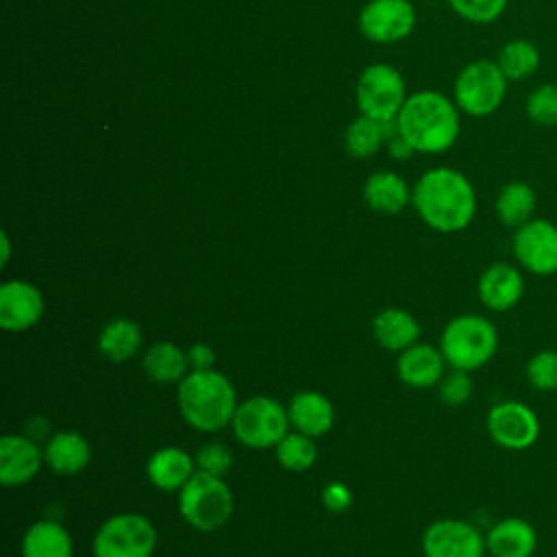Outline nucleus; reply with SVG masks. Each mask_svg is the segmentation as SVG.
I'll list each match as a JSON object with an SVG mask.
<instances>
[{
	"label": "nucleus",
	"instance_id": "nucleus-40",
	"mask_svg": "<svg viewBox=\"0 0 557 557\" xmlns=\"http://www.w3.org/2000/svg\"><path fill=\"white\" fill-rule=\"evenodd\" d=\"M555 313H557V302H555Z\"/></svg>",
	"mask_w": 557,
	"mask_h": 557
},
{
	"label": "nucleus",
	"instance_id": "nucleus-24",
	"mask_svg": "<svg viewBox=\"0 0 557 557\" xmlns=\"http://www.w3.org/2000/svg\"><path fill=\"white\" fill-rule=\"evenodd\" d=\"M141 366L146 376L159 385H174V383L178 385L191 372L187 361V350H183L181 346L168 339L150 344L144 350Z\"/></svg>",
	"mask_w": 557,
	"mask_h": 557
},
{
	"label": "nucleus",
	"instance_id": "nucleus-1",
	"mask_svg": "<svg viewBox=\"0 0 557 557\" xmlns=\"http://www.w3.org/2000/svg\"><path fill=\"white\" fill-rule=\"evenodd\" d=\"M411 205L429 228L459 233L474 220L476 191L463 172L440 165L418 178L411 189Z\"/></svg>",
	"mask_w": 557,
	"mask_h": 557
},
{
	"label": "nucleus",
	"instance_id": "nucleus-19",
	"mask_svg": "<svg viewBox=\"0 0 557 557\" xmlns=\"http://www.w3.org/2000/svg\"><path fill=\"white\" fill-rule=\"evenodd\" d=\"M289 424L311 437H322L333 429L335 407L329 396L315 389H300L287 403Z\"/></svg>",
	"mask_w": 557,
	"mask_h": 557
},
{
	"label": "nucleus",
	"instance_id": "nucleus-23",
	"mask_svg": "<svg viewBox=\"0 0 557 557\" xmlns=\"http://www.w3.org/2000/svg\"><path fill=\"white\" fill-rule=\"evenodd\" d=\"M22 557H74L70 531L50 518L28 524L20 544Z\"/></svg>",
	"mask_w": 557,
	"mask_h": 557
},
{
	"label": "nucleus",
	"instance_id": "nucleus-18",
	"mask_svg": "<svg viewBox=\"0 0 557 557\" xmlns=\"http://www.w3.org/2000/svg\"><path fill=\"white\" fill-rule=\"evenodd\" d=\"M485 548L490 557H533L537 548V531L529 520L507 516L487 529Z\"/></svg>",
	"mask_w": 557,
	"mask_h": 557
},
{
	"label": "nucleus",
	"instance_id": "nucleus-2",
	"mask_svg": "<svg viewBox=\"0 0 557 557\" xmlns=\"http://www.w3.org/2000/svg\"><path fill=\"white\" fill-rule=\"evenodd\" d=\"M459 107L453 98L424 89L407 96L403 109L396 115V131L403 135L416 152L437 154L455 146L461 133Z\"/></svg>",
	"mask_w": 557,
	"mask_h": 557
},
{
	"label": "nucleus",
	"instance_id": "nucleus-37",
	"mask_svg": "<svg viewBox=\"0 0 557 557\" xmlns=\"http://www.w3.org/2000/svg\"><path fill=\"white\" fill-rule=\"evenodd\" d=\"M187 361H189V370H211L215 363V352L209 344L196 342L187 348Z\"/></svg>",
	"mask_w": 557,
	"mask_h": 557
},
{
	"label": "nucleus",
	"instance_id": "nucleus-7",
	"mask_svg": "<svg viewBox=\"0 0 557 557\" xmlns=\"http://www.w3.org/2000/svg\"><path fill=\"white\" fill-rule=\"evenodd\" d=\"M231 429L246 448H274L292 429L287 405L272 396H250L237 405Z\"/></svg>",
	"mask_w": 557,
	"mask_h": 557
},
{
	"label": "nucleus",
	"instance_id": "nucleus-20",
	"mask_svg": "<svg viewBox=\"0 0 557 557\" xmlns=\"http://www.w3.org/2000/svg\"><path fill=\"white\" fill-rule=\"evenodd\" d=\"M196 472V457L178 446L157 448L146 461V476L161 492H181Z\"/></svg>",
	"mask_w": 557,
	"mask_h": 557
},
{
	"label": "nucleus",
	"instance_id": "nucleus-12",
	"mask_svg": "<svg viewBox=\"0 0 557 557\" xmlns=\"http://www.w3.org/2000/svg\"><path fill=\"white\" fill-rule=\"evenodd\" d=\"M424 557H485V533L468 520L440 518L422 533Z\"/></svg>",
	"mask_w": 557,
	"mask_h": 557
},
{
	"label": "nucleus",
	"instance_id": "nucleus-39",
	"mask_svg": "<svg viewBox=\"0 0 557 557\" xmlns=\"http://www.w3.org/2000/svg\"><path fill=\"white\" fill-rule=\"evenodd\" d=\"M0 242H2L0 263H2V265H7V263H9V257H11V242H9V235H7V233H0Z\"/></svg>",
	"mask_w": 557,
	"mask_h": 557
},
{
	"label": "nucleus",
	"instance_id": "nucleus-31",
	"mask_svg": "<svg viewBox=\"0 0 557 557\" xmlns=\"http://www.w3.org/2000/svg\"><path fill=\"white\" fill-rule=\"evenodd\" d=\"M524 113L535 126H557V83L537 85L524 100Z\"/></svg>",
	"mask_w": 557,
	"mask_h": 557
},
{
	"label": "nucleus",
	"instance_id": "nucleus-33",
	"mask_svg": "<svg viewBox=\"0 0 557 557\" xmlns=\"http://www.w3.org/2000/svg\"><path fill=\"white\" fill-rule=\"evenodd\" d=\"M509 0H448L450 9L470 24H492L496 22Z\"/></svg>",
	"mask_w": 557,
	"mask_h": 557
},
{
	"label": "nucleus",
	"instance_id": "nucleus-27",
	"mask_svg": "<svg viewBox=\"0 0 557 557\" xmlns=\"http://www.w3.org/2000/svg\"><path fill=\"white\" fill-rule=\"evenodd\" d=\"M537 209V196L535 189L524 181H509L498 189V196L494 200L496 218L507 228H518L531 218H535Z\"/></svg>",
	"mask_w": 557,
	"mask_h": 557
},
{
	"label": "nucleus",
	"instance_id": "nucleus-15",
	"mask_svg": "<svg viewBox=\"0 0 557 557\" xmlns=\"http://www.w3.org/2000/svg\"><path fill=\"white\" fill-rule=\"evenodd\" d=\"M41 466H46L44 446L26 433H4L0 437V483L4 487L30 483Z\"/></svg>",
	"mask_w": 557,
	"mask_h": 557
},
{
	"label": "nucleus",
	"instance_id": "nucleus-10",
	"mask_svg": "<svg viewBox=\"0 0 557 557\" xmlns=\"http://www.w3.org/2000/svg\"><path fill=\"white\" fill-rule=\"evenodd\" d=\"M490 440L505 450L520 453L531 448L542 431L537 413L522 400H500L485 416Z\"/></svg>",
	"mask_w": 557,
	"mask_h": 557
},
{
	"label": "nucleus",
	"instance_id": "nucleus-29",
	"mask_svg": "<svg viewBox=\"0 0 557 557\" xmlns=\"http://www.w3.org/2000/svg\"><path fill=\"white\" fill-rule=\"evenodd\" d=\"M494 61L498 63L507 81H524L537 72L542 63V52L533 41L518 37L505 41L496 52Z\"/></svg>",
	"mask_w": 557,
	"mask_h": 557
},
{
	"label": "nucleus",
	"instance_id": "nucleus-6",
	"mask_svg": "<svg viewBox=\"0 0 557 557\" xmlns=\"http://www.w3.org/2000/svg\"><path fill=\"white\" fill-rule=\"evenodd\" d=\"M507 76L496 61L476 59L459 70L453 83V100L461 113L485 117L500 109L507 96Z\"/></svg>",
	"mask_w": 557,
	"mask_h": 557
},
{
	"label": "nucleus",
	"instance_id": "nucleus-35",
	"mask_svg": "<svg viewBox=\"0 0 557 557\" xmlns=\"http://www.w3.org/2000/svg\"><path fill=\"white\" fill-rule=\"evenodd\" d=\"M233 466L231 450L220 442H209L196 453V468L198 472L213 474V476H226Z\"/></svg>",
	"mask_w": 557,
	"mask_h": 557
},
{
	"label": "nucleus",
	"instance_id": "nucleus-34",
	"mask_svg": "<svg viewBox=\"0 0 557 557\" xmlns=\"http://www.w3.org/2000/svg\"><path fill=\"white\" fill-rule=\"evenodd\" d=\"M472 392H474V381L466 370L450 368V372H446L437 383V396L448 407L466 405L472 398Z\"/></svg>",
	"mask_w": 557,
	"mask_h": 557
},
{
	"label": "nucleus",
	"instance_id": "nucleus-17",
	"mask_svg": "<svg viewBox=\"0 0 557 557\" xmlns=\"http://www.w3.org/2000/svg\"><path fill=\"white\" fill-rule=\"evenodd\" d=\"M446 359L440 346L416 342L413 346L405 348L396 361L398 379L413 389H431L437 387L442 376L446 374Z\"/></svg>",
	"mask_w": 557,
	"mask_h": 557
},
{
	"label": "nucleus",
	"instance_id": "nucleus-30",
	"mask_svg": "<svg viewBox=\"0 0 557 557\" xmlns=\"http://www.w3.org/2000/svg\"><path fill=\"white\" fill-rule=\"evenodd\" d=\"M274 457L278 466L287 472H307L313 468L318 459V446L315 437L305 435L300 431H289L276 446H274Z\"/></svg>",
	"mask_w": 557,
	"mask_h": 557
},
{
	"label": "nucleus",
	"instance_id": "nucleus-4",
	"mask_svg": "<svg viewBox=\"0 0 557 557\" xmlns=\"http://www.w3.org/2000/svg\"><path fill=\"white\" fill-rule=\"evenodd\" d=\"M440 350L455 370H481L498 350V329L481 313H459L444 324Z\"/></svg>",
	"mask_w": 557,
	"mask_h": 557
},
{
	"label": "nucleus",
	"instance_id": "nucleus-38",
	"mask_svg": "<svg viewBox=\"0 0 557 557\" xmlns=\"http://www.w3.org/2000/svg\"><path fill=\"white\" fill-rule=\"evenodd\" d=\"M387 152H389V157L392 159H396V161H407L416 150H413V146L403 137V135H394V137H389V141H387Z\"/></svg>",
	"mask_w": 557,
	"mask_h": 557
},
{
	"label": "nucleus",
	"instance_id": "nucleus-26",
	"mask_svg": "<svg viewBox=\"0 0 557 557\" xmlns=\"http://www.w3.org/2000/svg\"><path fill=\"white\" fill-rule=\"evenodd\" d=\"M96 344H98V352L104 359L113 363H126L139 355L144 344V333L135 320L113 318L100 329Z\"/></svg>",
	"mask_w": 557,
	"mask_h": 557
},
{
	"label": "nucleus",
	"instance_id": "nucleus-11",
	"mask_svg": "<svg viewBox=\"0 0 557 557\" xmlns=\"http://www.w3.org/2000/svg\"><path fill=\"white\" fill-rule=\"evenodd\" d=\"M511 252L518 265L533 276L557 274V224L531 218L513 231Z\"/></svg>",
	"mask_w": 557,
	"mask_h": 557
},
{
	"label": "nucleus",
	"instance_id": "nucleus-25",
	"mask_svg": "<svg viewBox=\"0 0 557 557\" xmlns=\"http://www.w3.org/2000/svg\"><path fill=\"white\" fill-rule=\"evenodd\" d=\"M363 200L376 213L396 215L411 202V189L396 172L381 170L366 178Z\"/></svg>",
	"mask_w": 557,
	"mask_h": 557
},
{
	"label": "nucleus",
	"instance_id": "nucleus-36",
	"mask_svg": "<svg viewBox=\"0 0 557 557\" xmlns=\"http://www.w3.org/2000/svg\"><path fill=\"white\" fill-rule=\"evenodd\" d=\"M322 507L329 511V513H344L352 507V492L346 483L342 481H331L324 485L322 494Z\"/></svg>",
	"mask_w": 557,
	"mask_h": 557
},
{
	"label": "nucleus",
	"instance_id": "nucleus-14",
	"mask_svg": "<svg viewBox=\"0 0 557 557\" xmlns=\"http://www.w3.org/2000/svg\"><path fill=\"white\" fill-rule=\"evenodd\" d=\"M46 302L39 287L26 278H11L0 285V326L9 333H24L44 318Z\"/></svg>",
	"mask_w": 557,
	"mask_h": 557
},
{
	"label": "nucleus",
	"instance_id": "nucleus-32",
	"mask_svg": "<svg viewBox=\"0 0 557 557\" xmlns=\"http://www.w3.org/2000/svg\"><path fill=\"white\" fill-rule=\"evenodd\" d=\"M527 383L537 392H555L557 389V350L542 348L524 366Z\"/></svg>",
	"mask_w": 557,
	"mask_h": 557
},
{
	"label": "nucleus",
	"instance_id": "nucleus-8",
	"mask_svg": "<svg viewBox=\"0 0 557 557\" xmlns=\"http://www.w3.org/2000/svg\"><path fill=\"white\" fill-rule=\"evenodd\" d=\"M159 533L150 518L137 511L109 516L96 531L94 557H152Z\"/></svg>",
	"mask_w": 557,
	"mask_h": 557
},
{
	"label": "nucleus",
	"instance_id": "nucleus-21",
	"mask_svg": "<svg viewBox=\"0 0 557 557\" xmlns=\"http://www.w3.org/2000/svg\"><path fill=\"white\" fill-rule=\"evenodd\" d=\"M44 461L59 476L81 474L91 461V446L78 431H54L44 444Z\"/></svg>",
	"mask_w": 557,
	"mask_h": 557
},
{
	"label": "nucleus",
	"instance_id": "nucleus-5",
	"mask_svg": "<svg viewBox=\"0 0 557 557\" xmlns=\"http://www.w3.org/2000/svg\"><path fill=\"white\" fill-rule=\"evenodd\" d=\"M233 492L222 476L196 472L178 492L181 518L200 533L222 529L233 516Z\"/></svg>",
	"mask_w": 557,
	"mask_h": 557
},
{
	"label": "nucleus",
	"instance_id": "nucleus-13",
	"mask_svg": "<svg viewBox=\"0 0 557 557\" xmlns=\"http://www.w3.org/2000/svg\"><path fill=\"white\" fill-rule=\"evenodd\" d=\"M411 0H370L359 13V30L374 44H394L416 28Z\"/></svg>",
	"mask_w": 557,
	"mask_h": 557
},
{
	"label": "nucleus",
	"instance_id": "nucleus-3",
	"mask_svg": "<svg viewBox=\"0 0 557 557\" xmlns=\"http://www.w3.org/2000/svg\"><path fill=\"white\" fill-rule=\"evenodd\" d=\"M176 405L187 426L200 433H218L231 426L239 400L226 374L211 368L191 370L176 385Z\"/></svg>",
	"mask_w": 557,
	"mask_h": 557
},
{
	"label": "nucleus",
	"instance_id": "nucleus-22",
	"mask_svg": "<svg viewBox=\"0 0 557 557\" xmlns=\"http://www.w3.org/2000/svg\"><path fill=\"white\" fill-rule=\"evenodd\" d=\"M420 333L422 329L418 318L398 307H387L372 318L374 342L392 352H403L405 348L413 346L420 339Z\"/></svg>",
	"mask_w": 557,
	"mask_h": 557
},
{
	"label": "nucleus",
	"instance_id": "nucleus-9",
	"mask_svg": "<svg viewBox=\"0 0 557 557\" xmlns=\"http://www.w3.org/2000/svg\"><path fill=\"white\" fill-rule=\"evenodd\" d=\"M355 98L361 115L394 122L407 100L405 78L389 63H372L359 74Z\"/></svg>",
	"mask_w": 557,
	"mask_h": 557
},
{
	"label": "nucleus",
	"instance_id": "nucleus-28",
	"mask_svg": "<svg viewBox=\"0 0 557 557\" xmlns=\"http://www.w3.org/2000/svg\"><path fill=\"white\" fill-rule=\"evenodd\" d=\"M396 131V120L394 122H379L374 117L361 115L357 120L350 122V126L346 128V137H344V148L350 157L355 159H368L372 154H376L381 150L383 144L389 141V137H394Z\"/></svg>",
	"mask_w": 557,
	"mask_h": 557
},
{
	"label": "nucleus",
	"instance_id": "nucleus-16",
	"mask_svg": "<svg viewBox=\"0 0 557 557\" xmlns=\"http://www.w3.org/2000/svg\"><path fill=\"white\" fill-rule=\"evenodd\" d=\"M476 294L490 311H511L524 296V276L520 265L507 261L490 263L476 281Z\"/></svg>",
	"mask_w": 557,
	"mask_h": 557
}]
</instances>
